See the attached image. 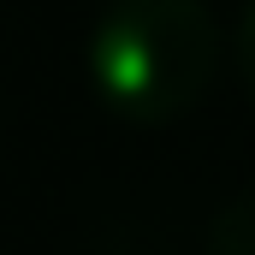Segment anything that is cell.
Wrapping results in <instances>:
<instances>
[{
	"instance_id": "1",
	"label": "cell",
	"mask_w": 255,
	"mask_h": 255,
	"mask_svg": "<svg viewBox=\"0 0 255 255\" xmlns=\"http://www.w3.org/2000/svg\"><path fill=\"white\" fill-rule=\"evenodd\" d=\"M220 71L208 0H113L89 36V89L125 125H172Z\"/></svg>"
},
{
	"instance_id": "3",
	"label": "cell",
	"mask_w": 255,
	"mask_h": 255,
	"mask_svg": "<svg viewBox=\"0 0 255 255\" xmlns=\"http://www.w3.org/2000/svg\"><path fill=\"white\" fill-rule=\"evenodd\" d=\"M238 77H244V89H250V101H255V0L238 18Z\"/></svg>"
},
{
	"instance_id": "2",
	"label": "cell",
	"mask_w": 255,
	"mask_h": 255,
	"mask_svg": "<svg viewBox=\"0 0 255 255\" xmlns=\"http://www.w3.org/2000/svg\"><path fill=\"white\" fill-rule=\"evenodd\" d=\"M208 255H255V190L232 196L214 226H208Z\"/></svg>"
}]
</instances>
